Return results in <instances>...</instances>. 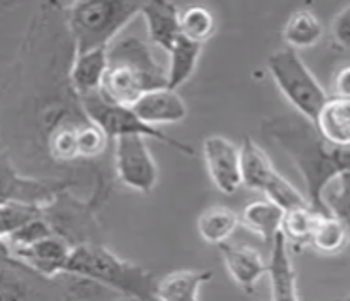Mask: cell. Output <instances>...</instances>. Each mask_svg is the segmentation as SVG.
<instances>
[{
  "label": "cell",
  "instance_id": "7402d4cb",
  "mask_svg": "<svg viewBox=\"0 0 350 301\" xmlns=\"http://www.w3.org/2000/svg\"><path fill=\"white\" fill-rule=\"evenodd\" d=\"M237 226H239V217L236 215V211L224 205H215L206 209L196 222L200 237L215 247L228 243L230 237L236 233Z\"/></svg>",
  "mask_w": 350,
  "mask_h": 301
},
{
  "label": "cell",
  "instance_id": "2e32d148",
  "mask_svg": "<svg viewBox=\"0 0 350 301\" xmlns=\"http://www.w3.org/2000/svg\"><path fill=\"white\" fill-rule=\"evenodd\" d=\"M319 135L329 145L349 147L350 145V100L329 96L326 104L312 120Z\"/></svg>",
  "mask_w": 350,
  "mask_h": 301
},
{
  "label": "cell",
  "instance_id": "5b68a950",
  "mask_svg": "<svg viewBox=\"0 0 350 301\" xmlns=\"http://www.w3.org/2000/svg\"><path fill=\"white\" fill-rule=\"evenodd\" d=\"M267 70L273 77L277 89L294 105L297 115L311 122L317 119L329 94L312 75L311 70L305 66L297 51L282 47L279 51L271 53L267 59Z\"/></svg>",
  "mask_w": 350,
  "mask_h": 301
},
{
  "label": "cell",
  "instance_id": "5bb4252c",
  "mask_svg": "<svg viewBox=\"0 0 350 301\" xmlns=\"http://www.w3.org/2000/svg\"><path fill=\"white\" fill-rule=\"evenodd\" d=\"M267 277L271 283V301H299L297 275L290 258L288 241L279 233L269 247Z\"/></svg>",
  "mask_w": 350,
  "mask_h": 301
},
{
  "label": "cell",
  "instance_id": "d4e9b609",
  "mask_svg": "<svg viewBox=\"0 0 350 301\" xmlns=\"http://www.w3.org/2000/svg\"><path fill=\"white\" fill-rule=\"evenodd\" d=\"M349 243V233L339 220H335L329 215H320L312 230L311 241H309V245H312L314 250H319L322 254H337Z\"/></svg>",
  "mask_w": 350,
  "mask_h": 301
},
{
  "label": "cell",
  "instance_id": "4316f807",
  "mask_svg": "<svg viewBox=\"0 0 350 301\" xmlns=\"http://www.w3.org/2000/svg\"><path fill=\"white\" fill-rule=\"evenodd\" d=\"M322 202L326 207V213L335 220H339L350 237V190L341 181L335 179L329 183L322 194Z\"/></svg>",
  "mask_w": 350,
  "mask_h": 301
},
{
  "label": "cell",
  "instance_id": "7a4b0ae2",
  "mask_svg": "<svg viewBox=\"0 0 350 301\" xmlns=\"http://www.w3.org/2000/svg\"><path fill=\"white\" fill-rule=\"evenodd\" d=\"M166 85V66L154 57L147 42L129 36L109 45L106 75L100 85V94L107 102L132 107L145 92Z\"/></svg>",
  "mask_w": 350,
  "mask_h": 301
},
{
  "label": "cell",
  "instance_id": "4dcf8cb0",
  "mask_svg": "<svg viewBox=\"0 0 350 301\" xmlns=\"http://www.w3.org/2000/svg\"><path fill=\"white\" fill-rule=\"evenodd\" d=\"M347 301H350V298H349V300H347Z\"/></svg>",
  "mask_w": 350,
  "mask_h": 301
},
{
  "label": "cell",
  "instance_id": "6da1fadb",
  "mask_svg": "<svg viewBox=\"0 0 350 301\" xmlns=\"http://www.w3.org/2000/svg\"><path fill=\"white\" fill-rule=\"evenodd\" d=\"M262 132L294 162L305 183L307 203L320 215H327L322 194L341 173L350 172V145L335 147L326 143L311 120L297 113H282L264 119Z\"/></svg>",
  "mask_w": 350,
  "mask_h": 301
},
{
  "label": "cell",
  "instance_id": "ba28073f",
  "mask_svg": "<svg viewBox=\"0 0 350 301\" xmlns=\"http://www.w3.org/2000/svg\"><path fill=\"white\" fill-rule=\"evenodd\" d=\"M113 164L117 179L139 194H151L159 185V166L142 135H121L113 140Z\"/></svg>",
  "mask_w": 350,
  "mask_h": 301
},
{
  "label": "cell",
  "instance_id": "603a6c76",
  "mask_svg": "<svg viewBox=\"0 0 350 301\" xmlns=\"http://www.w3.org/2000/svg\"><path fill=\"white\" fill-rule=\"evenodd\" d=\"M32 271L16 258L0 254V301H27L32 292Z\"/></svg>",
  "mask_w": 350,
  "mask_h": 301
},
{
  "label": "cell",
  "instance_id": "ac0fdd59",
  "mask_svg": "<svg viewBox=\"0 0 350 301\" xmlns=\"http://www.w3.org/2000/svg\"><path fill=\"white\" fill-rule=\"evenodd\" d=\"M107 49H94V51L74 55L70 66V85L77 96L100 92V85L106 75Z\"/></svg>",
  "mask_w": 350,
  "mask_h": 301
},
{
  "label": "cell",
  "instance_id": "cb8c5ba5",
  "mask_svg": "<svg viewBox=\"0 0 350 301\" xmlns=\"http://www.w3.org/2000/svg\"><path fill=\"white\" fill-rule=\"evenodd\" d=\"M319 217L320 213H317L309 205L286 209L284 217H282L281 233L288 243H294L296 248H301L311 241L312 230H314Z\"/></svg>",
  "mask_w": 350,
  "mask_h": 301
},
{
  "label": "cell",
  "instance_id": "3957f363",
  "mask_svg": "<svg viewBox=\"0 0 350 301\" xmlns=\"http://www.w3.org/2000/svg\"><path fill=\"white\" fill-rule=\"evenodd\" d=\"M66 273L85 283L109 288L124 298L157 301V275L137 263L122 260L102 243H83L72 248Z\"/></svg>",
  "mask_w": 350,
  "mask_h": 301
},
{
  "label": "cell",
  "instance_id": "f1b7e54d",
  "mask_svg": "<svg viewBox=\"0 0 350 301\" xmlns=\"http://www.w3.org/2000/svg\"><path fill=\"white\" fill-rule=\"evenodd\" d=\"M332 96L350 100V64H345L334 75V94Z\"/></svg>",
  "mask_w": 350,
  "mask_h": 301
},
{
  "label": "cell",
  "instance_id": "52a82bcc",
  "mask_svg": "<svg viewBox=\"0 0 350 301\" xmlns=\"http://www.w3.org/2000/svg\"><path fill=\"white\" fill-rule=\"evenodd\" d=\"M239 150H241V177L245 187L262 192L267 200L277 203L284 211L309 205L307 198L275 170L269 157L254 140L245 135Z\"/></svg>",
  "mask_w": 350,
  "mask_h": 301
},
{
  "label": "cell",
  "instance_id": "277c9868",
  "mask_svg": "<svg viewBox=\"0 0 350 301\" xmlns=\"http://www.w3.org/2000/svg\"><path fill=\"white\" fill-rule=\"evenodd\" d=\"M144 2L91 0L64 4V21L76 55L109 49L115 36L142 12Z\"/></svg>",
  "mask_w": 350,
  "mask_h": 301
},
{
  "label": "cell",
  "instance_id": "83f0119b",
  "mask_svg": "<svg viewBox=\"0 0 350 301\" xmlns=\"http://www.w3.org/2000/svg\"><path fill=\"white\" fill-rule=\"evenodd\" d=\"M332 38L345 51H350V4L342 8L332 23Z\"/></svg>",
  "mask_w": 350,
  "mask_h": 301
},
{
  "label": "cell",
  "instance_id": "4fadbf2b",
  "mask_svg": "<svg viewBox=\"0 0 350 301\" xmlns=\"http://www.w3.org/2000/svg\"><path fill=\"white\" fill-rule=\"evenodd\" d=\"M219 250L232 280L245 292H254L262 277L267 275V262L258 250L237 243H222Z\"/></svg>",
  "mask_w": 350,
  "mask_h": 301
},
{
  "label": "cell",
  "instance_id": "7c38bea8",
  "mask_svg": "<svg viewBox=\"0 0 350 301\" xmlns=\"http://www.w3.org/2000/svg\"><path fill=\"white\" fill-rule=\"evenodd\" d=\"M132 112L145 125L157 128L159 125H172L185 120L189 115V107L177 90L164 87V89L149 90L144 96L137 98L136 104L132 105Z\"/></svg>",
  "mask_w": 350,
  "mask_h": 301
},
{
  "label": "cell",
  "instance_id": "484cf974",
  "mask_svg": "<svg viewBox=\"0 0 350 301\" xmlns=\"http://www.w3.org/2000/svg\"><path fill=\"white\" fill-rule=\"evenodd\" d=\"M179 29L189 42L204 47L217 30L215 15L206 6H189L179 14Z\"/></svg>",
  "mask_w": 350,
  "mask_h": 301
},
{
  "label": "cell",
  "instance_id": "9c48e42d",
  "mask_svg": "<svg viewBox=\"0 0 350 301\" xmlns=\"http://www.w3.org/2000/svg\"><path fill=\"white\" fill-rule=\"evenodd\" d=\"M72 187L70 181L51 177H27L17 172L6 145L0 138V203H49Z\"/></svg>",
  "mask_w": 350,
  "mask_h": 301
},
{
  "label": "cell",
  "instance_id": "ffe728a7",
  "mask_svg": "<svg viewBox=\"0 0 350 301\" xmlns=\"http://www.w3.org/2000/svg\"><path fill=\"white\" fill-rule=\"evenodd\" d=\"M200 55H202V45L192 44L181 34V38L175 42L174 47L167 53V89L177 90L191 79L192 74L196 72V66H198Z\"/></svg>",
  "mask_w": 350,
  "mask_h": 301
},
{
  "label": "cell",
  "instance_id": "8fae6325",
  "mask_svg": "<svg viewBox=\"0 0 350 301\" xmlns=\"http://www.w3.org/2000/svg\"><path fill=\"white\" fill-rule=\"evenodd\" d=\"M72 248L74 247L61 235H49L27 247L12 248L10 256L23 263L36 277L53 278L59 273H66Z\"/></svg>",
  "mask_w": 350,
  "mask_h": 301
},
{
  "label": "cell",
  "instance_id": "44dd1931",
  "mask_svg": "<svg viewBox=\"0 0 350 301\" xmlns=\"http://www.w3.org/2000/svg\"><path fill=\"white\" fill-rule=\"evenodd\" d=\"M324 36V25L319 15L311 10H296L290 15L282 29V40L290 49H307L314 47Z\"/></svg>",
  "mask_w": 350,
  "mask_h": 301
},
{
  "label": "cell",
  "instance_id": "8992f818",
  "mask_svg": "<svg viewBox=\"0 0 350 301\" xmlns=\"http://www.w3.org/2000/svg\"><path fill=\"white\" fill-rule=\"evenodd\" d=\"M79 100H81V107L87 113V117L109 138V142H113V140L121 138V135H142L145 140L152 138L157 142L166 143L170 147L181 150L187 157H194V149H192L191 145L170 138L160 128L145 125L144 120L132 112V107L111 104L100 92L87 94V96L79 98Z\"/></svg>",
  "mask_w": 350,
  "mask_h": 301
},
{
  "label": "cell",
  "instance_id": "30bf717a",
  "mask_svg": "<svg viewBox=\"0 0 350 301\" xmlns=\"http://www.w3.org/2000/svg\"><path fill=\"white\" fill-rule=\"evenodd\" d=\"M204 162L213 185L222 194H234L243 185L241 150L224 135H209L204 142Z\"/></svg>",
  "mask_w": 350,
  "mask_h": 301
},
{
  "label": "cell",
  "instance_id": "e0dca14e",
  "mask_svg": "<svg viewBox=\"0 0 350 301\" xmlns=\"http://www.w3.org/2000/svg\"><path fill=\"white\" fill-rule=\"evenodd\" d=\"M213 278L209 270L170 271L157 280V301H200V290Z\"/></svg>",
  "mask_w": 350,
  "mask_h": 301
},
{
  "label": "cell",
  "instance_id": "9a60e30c",
  "mask_svg": "<svg viewBox=\"0 0 350 301\" xmlns=\"http://www.w3.org/2000/svg\"><path fill=\"white\" fill-rule=\"evenodd\" d=\"M179 8L172 2L164 0H152L142 4V12L145 23H147V34L152 45L160 47L162 51L170 53L175 42L181 38L179 29Z\"/></svg>",
  "mask_w": 350,
  "mask_h": 301
},
{
  "label": "cell",
  "instance_id": "d6986e66",
  "mask_svg": "<svg viewBox=\"0 0 350 301\" xmlns=\"http://www.w3.org/2000/svg\"><path fill=\"white\" fill-rule=\"evenodd\" d=\"M282 217H284V209L266 198V200H254L249 205H245L239 217V224H243L249 232L256 233L271 247L275 237L281 233Z\"/></svg>",
  "mask_w": 350,
  "mask_h": 301
},
{
  "label": "cell",
  "instance_id": "f546056e",
  "mask_svg": "<svg viewBox=\"0 0 350 301\" xmlns=\"http://www.w3.org/2000/svg\"><path fill=\"white\" fill-rule=\"evenodd\" d=\"M337 179L341 181L342 185H345V187H347V188H349V190H350V172L341 173V175H339V177H337Z\"/></svg>",
  "mask_w": 350,
  "mask_h": 301
}]
</instances>
